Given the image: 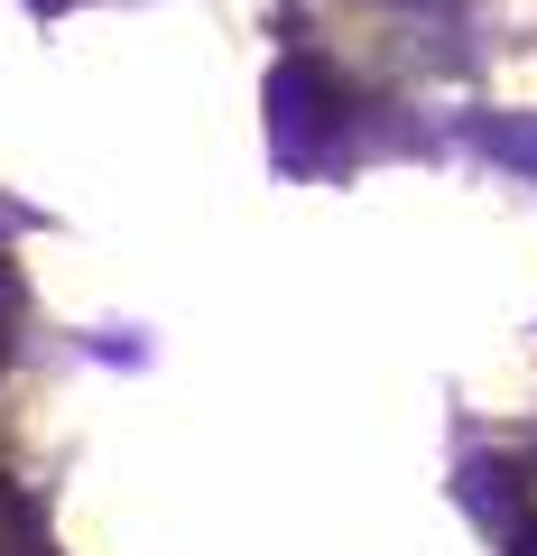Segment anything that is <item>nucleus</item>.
<instances>
[{"instance_id":"nucleus-1","label":"nucleus","mask_w":537,"mask_h":556,"mask_svg":"<svg viewBox=\"0 0 537 556\" xmlns=\"http://www.w3.org/2000/svg\"><path fill=\"white\" fill-rule=\"evenodd\" d=\"M269 102H279V130H287V139H306V130H324V121H334V84H324L316 65H279Z\"/></svg>"},{"instance_id":"nucleus-2","label":"nucleus","mask_w":537,"mask_h":556,"mask_svg":"<svg viewBox=\"0 0 537 556\" xmlns=\"http://www.w3.org/2000/svg\"><path fill=\"white\" fill-rule=\"evenodd\" d=\"M491 149H500V159H528V167H537V130H491Z\"/></svg>"}]
</instances>
